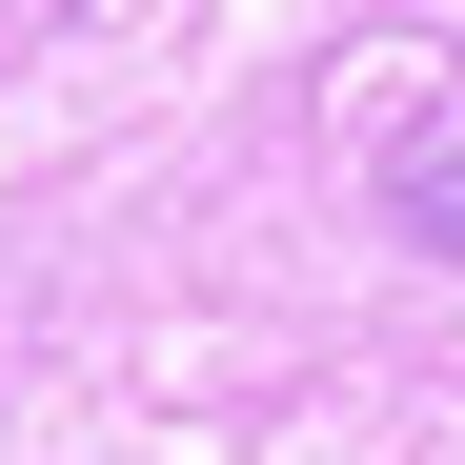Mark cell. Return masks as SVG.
Instances as JSON below:
<instances>
[{
  "label": "cell",
  "mask_w": 465,
  "mask_h": 465,
  "mask_svg": "<svg viewBox=\"0 0 465 465\" xmlns=\"http://www.w3.org/2000/svg\"><path fill=\"white\" fill-rule=\"evenodd\" d=\"M344 142H364L384 223L465 263V41H364V82H344Z\"/></svg>",
  "instance_id": "6da1fadb"
}]
</instances>
